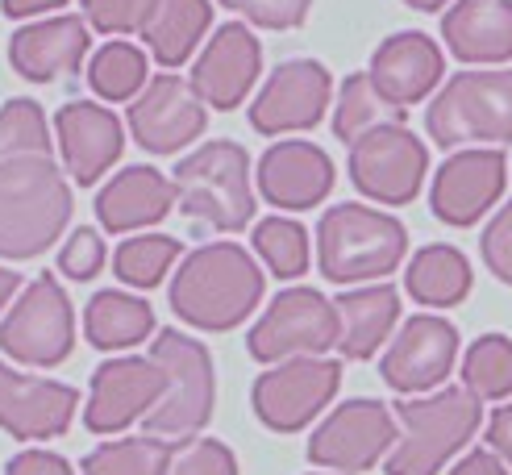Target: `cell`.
Returning a JSON list of instances; mask_svg holds the SVG:
<instances>
[{"instance_id":"6da1fadb","label":"cell","mask_w":512,"mask_h":475,"mask_svg":"<svg viewBox=\"0 0 512 475\" xmlns=\"http://www.w3.org/2000/svg\"><path fill=\"white\" fill-rule=\"evenodd\" d=\"M263 300V271L234 242L192 250L171 280V309L196 330H234Z\"/></svg>"},{"instance_id":"7a4b0ae2","label":"cell","mask_w":512,"mask_h":475,"mask_svg":"<svg viewBox=\"0 0 512 475\" xmlns=\"http://www.w3.org/2000/svg\"><path fill=\"white\" fill-rule=\"evenodd\" d=\"M71 188L50 155L0 163V259H34L71 221Z\"/></svg>"},{"instance_id":"3957f363","label":"cell","mask_w":512,"mask_h":475,"mask_svg":"<svg viewBox=\"0 0 512 475\" xmlns=\"http://www.w3.org/2000/svg\"><path fill=\"white\" fill-rule=\"evenodd\" d=\"M396 417L404 434L388 455V475H438L475 438L483 405L467 388H442L425 400L396 405Z\"/></svg>"},{"instance_id":"277c9868","label":"cell","mask_w":512,"mask_h":475,"mask_svg":"<svg viewBox=\"0 0 512 475\" xmlns=\"http://www.w3.org/2000/svg\"><path fill=\"white\" fill-rule=\"evenodd\" d=\"M404 250V225L367 205H334L317 225V263L334 284L379 280L400 267Z\"/></svg>"},{"instance_id":"5b68a950","label":"cell","mask_w":512,"mask_h":475,"mask_svg":"<svg viewBox=\"0 0 512 475\" xmlns=\"http://www.w3.org/2000/svg\"><path fill=\"white\" fill-rule=\"evenodd\" d=\"M150 359L167 371V392H163L159 405L142 417L146 438L188 442L213 417V400H217L213 355L196 338L163 330L155 338V346H150Z\"/></svg>"},{"instance_id":"8992f818","label":"cell","mask_w":512,"mask_h":475,"mask_svg":"<svg viewBox=\"0 0 512 475\" xmlns=\"http://www.w3.org/2000/svg\"><path fill=\"white\" fill-rule=\"evenodd\" d=\"M175 200L192 221L234 234L254 217L250 155L238 142H209L175 167Z\"/></svg>"},{"instance_id":"52a82bcc","label":"cell","mask_w":512,"mask_h":475,"mask_svg":"<svg viewBox=\"0 0 512 475\" xmlns=\"http://www.w3.org/2000/svg\"><path fill=\"white\" fill-rule=\"evenodd\" d=\"M425 130L442 150L512 138V71H458L433 96Z\"/></svg>"},{"instance_id":"ba28073f","label":"cell","mask_w":512,"mask_h":475,"mask_svg":"<svg viewBox=\"0 0 512 475\" xmlns=\"http://www.w3.org/2000/svg\"><path fill=\"white\" fill-rule=\"evenodd\" d=\"M75 346L71 300L50 271L21 292V300L0 321V350L25 367H59Z\"/></svg>"},{"instance_id":"9c48e42d","label":"cell","mask_w":512,"mask_h":475,"mask_svg":"<svg viewBox=\"0 0 512 475\" xmlns=\"http://www.w3.org/2000/svg\"><path fill=\"white\" fill-rule=\"evenodd\" d=\"M425 171H429V150L400 121L375 125V130L350 142V180L379 205H408L421 192Z\"/></svg>"},{"instance_id":"30bf717a","label":"cell","mask_w":512,"mask_h":475,"mask_svg":"<svg viewBox=\"0 0 512 475\" xmlns=\"http://www.w3.org/2000/svg\"><path fill=\"white\" fill-rule=\"evenodd\" d=\"M338 342V309L317 288H288L279 292L263 321L250 330L246 346L259 363L300 359V355H325Z\"/></svg>"},{"instance_id":"8fae6325","label":"cell","mask_w":512,"mask_h":475,"mask_svg":"<svg viewBox=\"0 0 512 475\" xmlns=\"http://www.w3.org/2000/svg\"><path fill=\"white\" fill-rule=\"evenodd\" d=\"M338 384H342V363L300 355V359H288L263 371L254 380L250 400L263 425H271L279 434H296L300 425H309L334 400Z\"/></svg>"},{"instance_id":"7c38bea8","label":"cell","mask_w":512,"mask_h":475,"mask_svg":"<svg viewBox=\"0 0 512 475\" xmlns=\"http://www.w3.org/2000/svg\"><path fill=\"white\" fill-rule=\"evenodd\" d=\"M396 442V417L379 400H346L309 438V459L329 471H367Z\"/></svg>"},{"instance_id":"4fadbf2b","label":"cell","mask_w":512,"mask_h":475,"mask_svg":"<svg viewBox=\"0 0 512 475\" xmlns=\"http://www.w3.org/2000/svg\"><path fill=\"white\" fill-rule=\"evenodd\" d=\"M334 80L317 59H288L271 71V80L250 105V125L259 134H288V130H313L325 117Z\"/></svg>"},{"instance_id":"5bb4252c","label":"cell","mask_w":512,"mask_h":475,"mask_svg":"<svg viewBox=\"0 0 512 475\" xmlns=\"http://www.w3.org/2000/svg\"><path fill=\"white\" fill-rule=\"evenodd\" d=\"M209 125V113H204V100L196 96V88L179 75H159L142 88V96H134L130 105V130L134 142L155 150V155H175L188 142H196Z\"/></svg>"},{"instance_id":"9a60e30c","label":"cell","mask_w":512,"mask_h":475,"mask_svg":"<svg viewBox=\"0 0 512 475\" xmlns=\"http://www.w3.org/2000/svg\"><path fill=\"white\" fill-rule=\"evenodd\" d=\"M167 392V371L155 359H113L92 375L84 421L92 434H117L146 417Z\"/></svg>"},{"instance_id":"2e32d148","label":"cell","mask_w":512,"mask_h":475,"mask_svg":"<svg viewBox=\"0 0 512 475\" xmlns=\"http://www.w3.org/2000/svg\"><path fill=\"white\" fill-rule=\"evenodd\" d=\"M504 180H508L504 150H458L433 175V192H429L433 217L446 225H475L500 200Z\"/></svg>"},{"instance_id":"e0dca14e","label":"cell","mask_w":512,"mask_h":475,"mask_svg":"<svg viewBox=\"0 0 512 475\" xmlns=\"http://www.w3.org/2000/svg\"><path fill=\"white\" fill-rule=\"evenodd\" d=\"M454 359H458V330L442 317L421 313L400 325L379 371H383V384L396 392H425L446 380Z\"/></svg>"},{"instance_id":"ac0fdd59","label":"cell","mask_w":512,"mask_h":475,"mask_svg":"<svg viewBox=\"0 0 512 475\" xmlns=\"http://www.w3.org/2000/svg\"><path fill=\"white\" fill-rule=\"evenodd\" d=\"M259 63H263L259 38H254L246 25L229 21L209 38V46L200 50V59L192 67V88L204 105L234 109L246 100L250 84L259 80Z\"/></svg>"},{"instance_id":"d6986e66","label":"cell","mask_w":512,"mask_h":475,"mask_svg":"<svg viewBox=\"0 0 512 475\" xmlns=\"http://www.w3.org/2000/svg\"><path fill=\"white\" fill-rule=\"evenodd\" d=\"M259 192L279 209H313L334 192V159L313 142H275L259 159Z\"/></svg>"},{"instance_id":"ffe728a7","label":"cell","mask_w":512,"mask_h":475,"mask_svg":"<svg viewBox=\"0 0 512 475\" xmlns=\"http://www.w3.org/2000/svg\"><path fill=\"white\" fill-rule=\"evenodd\" d=\"M80 405L71 384L17 375L0 363V430L13 438H59Z\"/></svg>"},{"instance_id":"44dd1931","label":"cell","mask_w":512,"mask_h":475,"mask_svg":"<svg viewBox=\"0 0 512 475\" xmlns=\"http://www.w3.org/2000/svg\"><path fill=\"white\" fill-rule=\"evenodd\" d=\"M55 134H59L63 163L75 184H96L125 150L121 121L109 109L88 105V100H71V105L59 109Z\"/></svg>"},{"instance_id":"7402d4cb","label":"cell","mask_w":512,"mask_h":475,"mask_svg":"<svg viewBox=\"0 0 512 475\" xmlns=\"http://www.w3.org/2000/svg\"><path fill=\"white\" fill-rule=\"evenodd\" d=\"M88 21L84 17H50V21H34L25 30L13 34L9 42V63L21 80L34 84H50L59 75L80 71L84 55H88Z\"/></svg>"},{"instance_id":"603a6c76","label":"cell","mask_w":512,"mask_h":475,"mask_svg":"<svg viewBox=\"0 0 512 475\" xmlns=\"http://www.w3.org/2000/svg\"><path fill=\"white\" fill-rule=\"evenodd\" d=\"M442 71H446V63H442L438 42L417 34V30H408V34L388 38L375 50L367 75L392 105L408 109V105H417V100H425L433 88H438Z\"/></svg>"},{"instance_id":"cb8c5ba5","label":"cell","mask_w":512,"mask_h":475,"mask_svg":"<svg viewBox=\"0 0 512 475\" xmlns=\"http://www.w3.org/2000/svg\"><path fill=\"white\" fill-rule=\"evenodd\" d=\"M175 205V184L155 167H125L96 196V217L109 234L138 230V225H155Z\"/></svg>"},{"instance_id":"d4e9b609","label":"cell","mask_w":512,"mask_h":475,"mask_svg":"<svg viewBox=\"0 0 512 475\" xmlns=\"http://www.w3.org/2000/svg\"><path fill=\"white\" fill-rule=\"evenodd\" d=\"M442 38L463 63L512 59V0H458L442 17Z\"/></svg>"},{"instance_id":"484cf974","label":"cell","mask_w":512,"mask_h":475,"mask_svg":"<svg viewBox=\"0 0 512 475\" xmlns=\"http://www.w3.org/2000/svg\"><path fill=\"white\" fill-rule=\"evenodd\" d=\"M338 309V350L346 359H371L400 317V296L392 284H371L334 300Z\"/></svg>"},{"instance_id":"4316f807","label":"cell","mask_w":512,"mask_h":475,"mask_svg":"<svg viewBox=\"0 0 512 475\" xmlns=\"http://www.w3.org/2000/svg\"><path fill=\"white\" fill-rule=\"evenodd\" d=\"M209 25H213L209 0H159V9L146 21L142 34H146L150 55L163 67H184Z\"/></svg>"},{"instance_id":"83f0119b","label":"cell","mask_w":512,"mask_h":475,"mask_svg":"<svg viewBox=\"0 0 512 475\" xmlns=\"http://www.w3.org/2000/svg\"><path fill=\"white\" fill-rule=\"evenodd\" d=\"M404 288L417 305H433V309H450L458 300H467L471 292V263L463 250L454 246H425L413 255L404 271Z\"/></svg>"},{"instance_id":"f1b7e54d","label":"cell","mask_w":512,"mask_h":475,"mask_svg":"<svg viewBox=\"0 0 512 475\" xmlns=\"http://www.w3.org/2000/svg\"><path fill=\"white\" fill-rule=\"evenodd\" d=\"M84 330L96 350H125L155 334V309L125 292H96L84 309Z\"/></svg>"},{"instance_id":"f546056e","label":"cell","mask_w":512,"mask_h":475,"mask_svg":"<svg viewBox=\"0 0 512 475\" xmlns=\"http://www.w3.org/2000/svg\"><path fill=\"white\" fill-rule=\"evenodd\" d=\"M392 121H404V109L392 105V100L375 88V80L367 71H354L350 80L342 84V92H338L334 134L342 142H354V138H363L367 130H375V125H392Z\"/></svg>"},{"instance_id":"4dcf8cb0","label":"cell","mask_w":512,"mask_h":475,"mask_svg":"<svg viewBox=\"0 0 512 475\" xmlns=\"http://www.w3.org/2000/svg\"><path fill=\"white\" fill-rule=\"evenodd\" d=\"M88 84L100 100H134L146 84V55L134 42L100 46L88 63Z\"/></svg>"},{"instance_id":"1f68e13d","label":"cell","mask_w":512,"mask_h":475,"mask_svg":"<svg viewBox=\"0 0 512 475\" xmlns=\"http://www.w3.org/2000/svg\"><path fill=\"white\" fill-rule=\"evenodd\" d=\"M463 388L479 400L512 396V342L504 334H483L463 359Z\"/></svg>"},{"instance_id":"d6a6232c","label":"cell","mask_w":512,"mask_h":475,"mask_svg":"<svg viewBox=\"0 0 512 475\" xmlns=\"http://www.w3.org/2000/svg\"><path fill=\"white\" fill-rule=\"evenodd\" d=\"M184 255V242L179 238H167V234H146V238H130L117 246L113 255V267L125 284L134 288H155L163 284V275L171 271V263Z\"/></svg>"},{"instance_id":"836d02e7","label":"cell","mask_w":512,"mask_h":475,"mask_svg":"<svg viewBox=\"0 0 512 475\" xmlns=\"http://www.w3.org/2000/svg\"><path fill=\"white\" fill-rule=\"evenodd\" d=\"M254 250L279 280H296V275L309 271V234L288 217H267L254 225Z\"/></svg>"},{"instance_id":"e575fe53","label":"cell","mask_w":512,"mask_h":475,"mask_svg":"<svg viewBox=\"0 0 512 475\" xmlns=\"http://www.w3.org/2000/svg\"><path fill=\"white\" fill-rule=\"evenodd\" d=\"M167 442L159 438H121L105 442L84 459L80 475H163Z\"/></svg>"},{"instance_id":"d590c367","label":"cell","mask_w":512,"mask_h":475,"mask_svg":"<svg viewBox=\"0 0 512 475\" xmlns=\"http://www.w3.org/2000/svg\"><path fill=\"white\" fill-rule=\"evenodd\" d=\"M25 155H50V134L38 100L17 96L0 109V163H13Z\"/></svg>"},{"instance_id":"8d00e7d4","label":"cell","mask_w":512,"mask_h":475,"mask_svg":"<svg viewBox=\"0 0 512 475\" xmlns=\"http://www.w3.org/2000/svg\"><path fill=\"white\" fill-rule=\"evenodd\" d=\"M163 475H238V459L217 438H188L167 455Z\"/></svg>"},{"instance_id":"74e56055","label":"cell","mask_w":512,"mask_h":475,"mask_svg":"<svg viewBox=\"0 0 512 475\" xmlns=\"http://www.w3.org/2000/svg\"><path fill=\"white\" fill-rule=\"evenodd\" d=\"M159 0H84V17L100 34H134L146 30V21L155 17Z\"/></svg>"},{"instance_id":"f35d334b","label":"cell","mask_w":512,"mask_h":475,"mask_svg":"<svg viewBox=\"0 0 512 475\" xmlns=\"http://www.w3.org/2000/svg\"><path fill=\"white\" fill-rule=\"evenodd\" d=\"M221 5L242 13L254 25H263V30H292V25L309 17L313 0H221Z\"/></svg>"},{"instance_id":"ab89813d","label":"cell","mask_w":512,"mask_h":475,"mask_svg":"<svg viewBox=\"0 0 512 475\" xmlns=\"http://www.w3.org/2000/svg\"><path fill=\"white\" fill-rule=\"evenodd\" d=\"M105 267V238L96 230H75L67 238V246L59 250V271H67L71 280H92V275Z\"/></svg>"},{"instance_id":"60d3db41","label":"cell","mask_w":512,"mask_h":475,"mask_svg":"<svg viewBox=\"0 0 512 475\" xmlns=\"http://www.w3.org/2000/svg\"><path fill=\"white\" fill-rule=\"evenodd\" d=\"M479 250H483V263H488V271L496 280L512 284V200L492 217L488 230H483Z\"/></svg>"},{"instance_id":"b9f144b4","label":"cell","mask_w":512,"mask_h":475,"mask_svg":"<svg viewBox=\"0 0 512 475\" xmlns=\"http://www.w3.org/2000/svg\"><path fill=\"white\" fill-rule=\"evenodd\" d=\"M5 475H75L67 459L50 455V450H21L17 459H9Z\"/></svg>"},{"instance_id":"7bdbcfd3","label":"cell","mask_w":512,"mask_h":475,"mask_svg":"<svg viewBox=\"0 0 512 475\" xmlns=\"http://www.w3.org/2000/svg\"><path fill=\"white\" fill-rule=\"evenodd\" d=\"M488 446L512 467V405L492 413V421H488Z\"/></svg>"},{"instance_id":"ee69618b","label":"cell","mask_w":512,"mask_h":475,"mask_svg":"<svg viewBox=\"0 0 512 475\" xmlns=\"http://www.w3.org/2000/svg\"><path fill=\"white\" fill-rule=\"evenodd\" d=\"M450 475H512V471L500 463L496 450H471V455L458 463Z\"/></svg>"},{"instance_id":"f6af8a7d","label":"cell","mask_w":512,"mask_h":475,"mask_svg":"<svg viewBox=\"0 0 512 475\" xmlns=\"http://www.w3.org/2000/svg\"><path fill=\"white\" fill-rule=\"evenodd\" d=\"M59 5H67V0H0V9L9 17H34V13H50Z\"/></svg>"},{"instance_id":"bcb514c9","label":"cell","mask_w":512,"mask_h":475,"mask_svg":"<svg viewBox=\"0 0 512 475\" xmlns=\"http://www.w3.org/2000/svg\"><path fill=\"white\" fill-rule=\"evenodd\" d=\"M21 288V275L17 271H9V267H0V309L9 305V296Z\"/></svg>"},{"instance_id":"7dc6e473","label":"cell","mask_w":512,"mask_h":475,"mask_svg":"<svg viewBox=\"0 0 512 475\" xmlns=\"http://www.w3.org/2000/svg\"><path fill=\"white\" fill-rule=\"evenodd\" d=\"M404 5H413V9H421V13H438L442 5H450V0H404Z\"/></svg>"}]
</instances>
